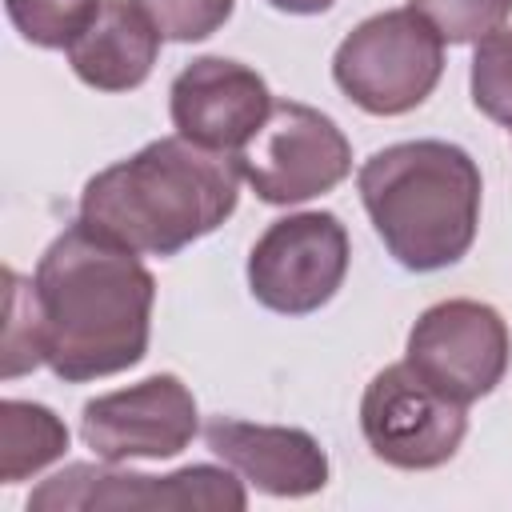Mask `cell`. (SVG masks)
<instances>
[{
    "label": "cell",
    "instance_id": "8992f818",
    "mask_svg": "<svg viewBox=\"0 0 512 512\" xmlns=\"http://www.w3.org/2000/svg\"><path fill=\"white\" fill-rule=\"evenodd\" d=\"M240 180L264 204H304L352 172V144L312 104L272 100L264 124L232 156Z\"/></svg>",
    "mask_w": 512,
    "mask_h": 512
},
{
    "label": "cell",
    "instance_id": "d6986e66",
    "mask_svg": "<svg viewBox=\"0 0 512 512\" xmlns=\"http://www.w3.org/2000/svg\"><path fill=\"white\" fill-rule=\"evenodd\" d=\"M136 4L148 12V20L160 28L164 40L192 44L220 32L236 0H136Z\"/></svg>",
    "mask_w": 512,
    "mask_h": 512
},
{
    "label": "cell",
    "instance_id": "52a82bcc",
    "mask_svg": "<svg viewBox=\"0 0 512 512\" xmlns=\"http://www.w3.org/2000/svg\"><path fill=\"white\" fill-rule=\"evenodd\" d=\"M360 432L376 460L404 472H428L456 456L468 432V412L416 376L408 360H400L368 380L360 400Z\"/></svg>",
    "mask_w": 512,
    "mask_h": 512
},
{
    "label": "cell",
    "instance_id": "7a4b0ae2",
    "mask_svg": "<svg viewBox=\"0 0 512 512\" xmlns=\"http://www.w3.org/2000/svg\"><path fill=\"white\" fill-rule=\"evenodd\" d=\"M236 200V160L176 132L100 168L80 192V220L140 256H176L216 232Z\"/></svg>",
    "mask_w": 512,
    "mask_h": 512
},
{
    "label": "cell",
    "instance_id": "ba28073f",
    "mask_svg": "<svg viewBox=\"0 0 512 512\" xmlns=\"http://www.w3.org/2000/svg\"><path fill=\"white\" fill-rule=\"evenodd\" d=\"M348 276V232L332 212H292L272 220L248 252V292L280 312L324 308Z\"/></svg>",
    "mask_w": 512,
    "mask_h": 512
},
{
    "label": "cell",
    "instance_id": "3957f363",
    "mask_svg": "<svg viewBox=\"0 0 512 512\" xmlns=\"http://www.w3.org/2000/svg\"><path fill=\"white\" fill-rule=\"evenodd\" d=\"M356 188L388 256L408 272H440L476 240L484 188L460 144H388L360 164Z\"/></svg>",
    "mask_w": 512,
    "mask_h": 512
},
{
    "label": "cell",
    "instance_id": "4fadbf2b",
    "mask_svg": "<svg viewBox=\"0 0 512 512\" xmlns=\"http://www.w3.org/2000/svg\"><path fill=\"white\" fill-rule=\"evenodd\" d=\"M160 28L136 0H100L80 32L68 40L72 72L96 92H128L152 76L160 56Z\"/></svg>",
    "mask_w": 512,
    "mask_h": 512
},
{
    "label": "cell",
    "instance_id": "2e32d148",
    "mask_svg": "<svg viewBox=\"0 0 512 512\" xmlns=\"http://www.w3.org/2000/svg\"><path fill=\"white\" fill-rule=\"evenodd\" d=\"M100 0H4L12 28L36 48H68Z\"/></svg>",
    "mask_w": 512,
    "mask_h": 512
},
{
    "label": "cell",
    "instance_id": "8fae6325",
    "mask_svg": "<svg viewBox=\"0 0 512 512\" xmlns=\"http://www.w3.org/2000/svg\"><path fill=\"white\" fill-rule=\"evenodd\" d=\"M272 92L264 76L228 56H200L172 80L168 112L184 140L236 156L240 144L264 124Z\"/></svg>",
    "mask_w": 512,
    "mask_h": 512
},
{
    "label": "cell",
    "instance_id": "e0dca14e",
    "mask_svg": "<svg viewBox=\"0 0 512 512\" xmlns=\"http://www.w3.org/2000/svg\"><path fill=\"white\" fill-rule=\"evenodd\" d=\"M444 44H476L480 36L504 28L512 0H408Z\"/></svg>",
    "mask_w": 512,
    "mask_h": 512
},
{
    "label": "cell",
    "instance_id": "ffe728a7",
    "mask_svg": "<svg viewBox=\"0 0 512 512\" xmlns=\"http://www.w3.org/2000/svg\"><path fill=\"white\" fill-rule=\"evenodd\" d=\"M276 12H292V16H316V12H328L336 0H268Z\"/></svg>",
    "mask_w": 512,
    "mask_h": 512
},
{
    "label": "cell",
    "instance_id": "9a60e30c",
    "mask_svg": "<svg viewBox=\"0 0 512 512\" xmlns=\"http://www.w3.org/2000/svg\"><path fill=\"white\" fill-rule=\"evenodd\" d=\"M472 104L512 128V28H496L476 40L472 52Z\"/></svg>",
    "mask_w": 512,
    "mask_h": 512
},
{
    "label": "cell",
    "instance_id": "30bf717a",
    "mask_svg": "<svg viewBox=\"0 0 512 512\" xmlns=\"http://www.w3.org/2000/svg\"><path fill=\"white\" fill-rule=\"evenodd\" d=\"M196 420L192 392L180 384V376L160 372L132 388L88 400L80 412V436L100 460L112 464L168 460L192 444Z\"/></svg>",
    "mask_w": 512,
    "mask_h": 512
},
{
    "label": "cell",
    "instance_id": "5b68a950",
    "mask_svg": "<svg viewBox=\"0 0 512 512\" xmlns=\"http://www.w3.org/2000/svg\"><path fill=\"white\" fill-rule=\"evenodd\" d=\"M244 512L248 492L240 476L224 464H188L168 476H148L132 468H116L112 460L104 464H68L56 476H48L32 496L28 512Z\"/></svg>",
    "mask_w": 512,
    "mask_h": 512
},
{
    "label": "cell",
    "instance_id": "9c48e42d",
    "mask_svg": "<svg viewBox=\"0 0 512 512\" xmlns=\"http://www.w3.org/2000/svg\"><path fill=\"white\" fill-rule=\"evenodd\" d=\"M508 356V324L492 304L480 300H440L424 308L404 348V360L416 368V376L464 408L504 380Z\"/></svg>",
    "mask_w": 512,
    "mask_h": 512
},
{
    "label": "cell",
    "instance_id": "6da1fadb",
    "mask_svg": "<svg viewBox=\"0 0 512 512\" xmlns=\"http://www.w3.org/2000/svg\"><path fill=\"white\" fill-rule=\"evenodd\" d=\"M44 364L64 380H100L136 368L148 352L156 280L140 252L92 224H68L32 276Z\"/></svg>",
    "mask_w": 512,
    "mask_h": 512
},
{
    "label": "cell",
    "instance_id": "5bb4252c",
    "mask_svg": "<svg viewBox=\"0 0 512 512\" xmlns=\"http://www.w3.org/2000/svg\"><path fill=\"white\" fill-rule=\"evenodd\" d=\"M68 448V428L60 416L32 400L0 404V484H16L36 476Z\"/></svg>",
    "mask_w": 512,
    "mask_h": 512
},
{
    "label": "cell",
    "instance_id": "7c38bea8",
    "mask_svg": "<svg viewBox=\"0 0 512 512\" xmlns=\"http://www.w3.org/2000/svg\"><path fill=\"white\" fill-rule=\"evenodd\" d=\"M204 444L240 480L268 496H312L328 484V456L304 428L252 424L236 416H212L204 424Z\"/></svg>",
    "mask_w": 512,
    "mask_h": 512
},
{
    "label": "cell",
    "instance_id": "277c9868",
    "mask_svg": "<svg viewBox=\"0 0 512 512\" xmlns=\"http://www.w3.org/2000/svg\"><path fill=\"white\" fill-rule=\"evenodd\" d=\"M444 72V40L412 8H388L360 20L332 56L336 88L372 116L420 108Z\"/></svg>",
    "mask_w": 512,
    "mask_h": 512
},
{
    "label": "cell",
    "instance_id": "ac0fdd59",
    "mask_svg": "<svg viewBox=\"0 0 512 512\" xmlns=\"http://www.w3.org/2000/svg\"><path fill=\"white\" fill-rule=\"evenodd\" d=\"M8 280V324H4V380L32 372L44 364V340H40V316L32 300V280L20 272H4Z\"/></svg>",
    "mask_w": 512,
    "mask_h": 512
}]
</instances>
